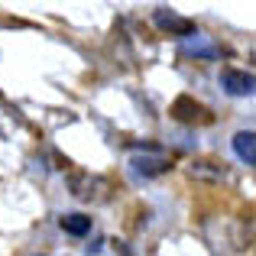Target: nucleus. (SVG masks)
<instances>
[{
  "label": "nucleus",
  "instance_id": "obj_1",
  "mask_svg": "<svg viewBox=\"0 0 256 256\" xmlns=\"http://www.w3.org/2000/svg\"><path fill=\"white\" fill-rule=\"evenodd\" d=\"M130 166H133V172L143 175V178H152V175H162V172L172 169L169 156H162V152H159V146H152V143H146L143 146V156L136 152V156L130 159Z\"/></svg>",
  "mask_w": 256,
  "mask_h": 256
},
{
  "label": "nucleus",
  "instance_id": "obj_2",
  "mask_svg": "<svg viewBox=\"0 0 256 256\" xmlns=\"http://www.w3.org/2000/svg\"><path fill=\"white\" fill-rule=\"evenodd\" d=\"M172 117L182 120V124H211V110H208L204 104H198L194 98H188V94H182V98H175L172 104Z\"/></svg>",
  "mask_w": 256,
  "mask_h": 256
},
{
  "label": "nucleus",
  "instance_id": "obj_3",
  "mask_svg": "<svg viewBox=\"0 0 256 256\" xmlns=\"http://www.w3.org/2000/svg\"><path fill=\"white\" fill-rule=\"evenodd\" d=\"M152 23L159 26L162 32H169V36H194V23L185 16H178V13H172L169 6H159L156 13H152Z\"/></svg>",
  "mask_w": 256,
  "mask_h": 256
},
{
  "label": "nucleus",
  "instance_id": "obj_4",
  "mask_svg": "<svg viewBox=\"0 0 256 256\" xmlns=\"http://www.w3.org/2000/svg\"><path fill=\"white\" fill-rule=\"evenodd\" d=\"M220 84H224L227 94H234V98H250L253 94V75L250 72H240V68H227L224 75H220Z\"/></svg>",
  "mask_w": 256,
  "mask_h": 256
},
{
  "label": "nucleus",
  "instance_id": "obj_5",
  "mask_svg": "<svg viewBox=\"0 0 256 256\" xmlns=\"http://www.w3.org/2000/svg\"><path fill=\"white\" fill-rule=\"evenodd\" d=\"M234 152H237L246 166H256V133L253 130H240L237 136H234Z\"/></svg>",
  "mask_w": 256,
  "mask_h": 256
},
{
  "label": "nucleus",
  "instance_id": "obj_6",
  "mask_svg": "<svg viewBox=\"0 0 256 256\" xmlns=\"http://www.w3.org/2000/svg\"><path fill=\"white\" fill-rule=\"evenodd\" d=\"M185 52H188V56H194V58H218V56H220L218 46L208 42V39H204V36H198V32H194V36H188Z\"/></svg>",
  "mask_w": 256,
  "mask_h": 256
},
{
  "label": "nucleus",
  "instance_id": "obj_7",
  "mask_svg": "<svg viewBox=\"0 0 256 256\" xmlns=\"http://www.w3.org/2000/svg\"><path fill=\"white\" fill-rule=\"evenodd\" d=\"M58 227H62L65 234H72V237H84V234L91 230V218H84V214H62V218H58Z\"/></svg>",
  "mask_w": 256,
  "mask_h": 256
},
{
  "label": "nucleus",
  "instance_id": "obj_8",
  "mask_svg": "<svg viewBox=\"0 0 256 256\" xmlns=\"http://www.w3.org/2000/svg\"><path fill=\"white\" fill-rule=\"evenodd\" d=\"M188 172H192V178H208V182L224 178V169L214 166V162H192V166H188Z\"/></svg>",
  "mask_w": 256,
  "mask_h": 256
}]
</instances>
